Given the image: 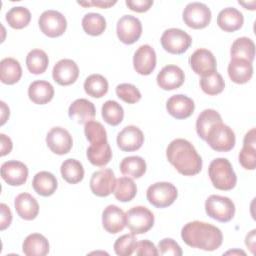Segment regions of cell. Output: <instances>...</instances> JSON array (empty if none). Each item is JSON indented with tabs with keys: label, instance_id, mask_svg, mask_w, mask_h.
I'll use <instances>...</instances> for the list:
<instances>
[{
	"label": "cell",
	"instance_id": "4316f807",
	"mask_svg": "<svg viewBox=\"0 0 256 256\" xmlns=\"http://www.w3.org/2000/svg\"><path fill=\"white\" fill-rule=\"evenodd\" d=\"M22 251L27 256H45L49 252V242L40 233L29 234L23 241Z\"/></svg>",
	"mask_w": 256,
	"mask_h": 256
},
{
	"label": "cell",
	"instance_id": "bcb514c9",
	"mask_svg": "<svg viewBox=\"0 0 256 256\" xmlns=\"http://www.w3.org/2000/svg\"><path fill=\"white\" fill-rule=\"evenodd\" d=\"M158 254L181 256L183 254L179 244L171 238H164L158 243Z\"/></svg>",
	"mask_w": 256,
	"mask_h": 256
},
{
	"label": "cell",
	"instance_id": "9a60e30c",
	"mask_svg": "<svg viewBox=\"0 0 256 256\" xmlns=\"http://www.w3.org/2000/svg\"><path fill=\"white\" fill-rule=\"evenodd\" d=\"M1 177L8 185L21 186L27 181L28 168L20 161H6L1 165Z\"/></svg>",
	"mask_w": 256,
	"mask_h": 256
},
{
	"label": "cell",
	"instance_id": "f5cc1de1",
	"mask_svg": "<svg viewBox=\"0 0 256 256\" xmlns=\"http://www.w3.org/2000/svg\"><path fill=\"white\" fill-rule=\"evenodd\" d=\"M255 232H256V230L253 229L249 234L246 235V238H245V244L251 250V252L253 254H254V249H255Z\"/></svg>",
	"mask_w": 256,
	"mask_h": 256
},
{
	"label": "cell",
	"instance_id": "ac0fdd59",
	"mask_svg": "<svg viewBox=\"0 0 256 256\" xmlns=\"http://www.w3.org/2000/svg\"><path fill=\"white\" fill-rule=\"evenodd\" d=\"M116 141L122 151L132 152L141 148L144 143V135L137 126L129 125L118 133Z\"/></svg>",
	"mask_w": 256,
	"mask_h": 256
},
{
	"label": "cell",
	"instance_id": "f907efd6",
	"mask_svg": "<svg viewBox=\"0 0 256 256\" xmlns=\"http://www.w3.org/2000/svg\"><path fill=\"white\" fill-rule=\"evenodd\" d=\"M117 1H108V0H96V1H86V2H80L78 1L77 3L81 6L84 7H89V6H94V7H99V8H109L116 4Z\"/></svg>",
	"mask_w": 256,
	"mask_h": 256
},
{
	"label": "cell",
	"instance_id": "ee69618b",
	"mask_svg": "<svg viewBox=\"0 0 256 256\" xmlns=\"http://www.w3.org/2000/svg\"><path fill=\"white\" fill-rule=\"evenodd\" d=\"M116 95L118 98L128 104L137 103L141 99V93L139 89L130 83H122L117 85Z\"/></svg>",
	"mask_w": 256,
	"mask_h": 256
},
{
	"label": "cell",
	"instance_id": "44dd1931",
	"mask_svg": "<svg viewBox=\"0 0 256 256\" xmlns=\"http://www.w3.org/2000/svg\"><path fill=\"white\" fill-rule=\"evenodd\" d=\"M103 228L111 234L122 231L126 226V214L116 205H108L102 212Z\"/></svg>",
	"mask_w": 256,
	"mask_h": 256
},
{
	"label": "cell",
	"instance_id": "d4e9b609",
	"mask_svg": "<svg viewBox=\"0 0 256 256\" xmlns=\"http://www.w3.org/2000/svg\"><path fill=\"white\" fill-rule=\"evenodd\" d=\"M228 75L236 84L247 83L253 75L252 63L242 59H231L228 64Z\"/></svg>",
	"mask_w": 256,
	"mask_h": 256
},
{
	"label": "cell",
	"instance_id": "c3c4849f",
	"mask_svg": "<svg viewBox=\"0 0 256 256\" xmlns=\"http://www.w3.org/2000/svg\"><path fill=\"white\" fill-rule=\"evenodd\" d=\"M125 4L132 11L143 13L150 9V7L153 5V1L152 0H126Z\"/></svg>",
	"mask_w": 256,
	"mask_h": 256
},
{
	"label": "cell",
	"instance_id": "cb8c5ba5",
	"mask_svg": "<svg viewBox=\"0 0 256 256\" xmlns=\"http://www.w3.org/2000/svg\"><path fill=\"white\" fill-rule=\"evenodd\" d=\"M244 23L243 14L234 7H227L221 10L217 16L218 26L226 32L239 30Z\"/></svg>",
	"mask_w": 256,
	"mask_h": 256
},
{
	"label": "cell",
	"instance_id": "4dcf8cb0",
	"mask_svg": "<svg viewBox=\"0 0 256 256\" xmlns=\"http://www.w3.org/2000/svg\"><path fill=\"white\" fill-rule=\"evenodd\" d=\"M230 54L231 59H242L252 63L255 56V44L248 37L237 38L231 46Z\"/></svg>",
	"mask_w": 256,
	"mask_h": 256
},
{
	"label": "cell",
	"instance_id": "484cf974",
	"mask_svg": "<svg viewBox=\"0 0 256 256\" xmlns=\"http://www.w3.org/2000/svg\"><path fill=\"white\" fill-rule=\"evenodd\" d=\"M29 99L38 105H44L50 102L54 96V88L44 80L33 81L28 87Z\"/></svg>",
	"mask_w": 256,
	"mask_h": 256
},
{
	"label": "cell",
	"instance_id": "11a10c76",
	"mask_svg": "<svg viewBox=\"0 0 256 256\" xmlns=\"http://www.w3.org/2000/svg\"><path fill=\"white\" fill-rule=\"evenodd\" d=\"M225 254H242V255H245V252L241 251V250H233V251H228Z\"/></svg>",
	"mask_w": 256,
	"mask_h": 256
},
{
	"label": "cell",
	"instance_id": "7dc6e473",
	"mask_svg": "<svg viewBox=\"0 0 256 256\" xmlns=\"http://www.w3.org/2000/svg\"><path fill=\"white\" fill-rule=\"evenodd\" d=\"M135 253L138 256H145V255L157 256L158 250L151 241L145 239V240H141V241L137 242Z\"/></svg>",
	"mask_w": 256,
	"mask_h": 256
},
{
	"label": "cell",
	"instance_id": "836d02e7",
	"mask_svg": "<svg viewBox=\"0 0 256 256\" xmlns=\"http://www.w3.org/2000/svg\"><path fill=\"white\" fill-rule=\"evenodd\" d=\"M60 172L62 178L70 184H77L82 181L84 177V168L82 163L73 158L63 161L60 167Z\"/></svg>",
	"mask_w": 256,
	"mask_h": 256
},
{
	"label": "cell",
	"instance_id": "e0dca14e",
	"mask_svg": "<svg viewBox=\"0 0 256 256\" xmlns=\"http://www.w3.org/2000/svg\"><path fill=\"white\" fill-rule=\"evenodd\" d=\"M79 76V68L71 59H61L53 67L52 77L61 86L73 84Z\"/></svg>",
	"mask_w": 256,
	"mask_h": 256
},
{
	"label": "cell",
	"instance_id": "603a6c76",
	"mask_svg": "<svg viewBox=\"0 0 256 256\" xmlns=\"http://www.w3.org/2000/svg\"><path fill=\"white\" fill-rule=\"evenodd\" d=\"M14 207L18 216L24 220H33L39 213L37 200L29 193H21L16 196Z\"/></svg>",
	"mask_w": 256,
	"mask_h": 256
},
{
	"label": "cell",
	"instance_id": "5bb4252c",
	"mask_svg": "<svg viewBox=\"0 0 256 256\" xmlns=\"http://www.w3.org/2000/svg\"><path fill=\"white\" fill-rule=\"evenodd\" d=\"M48 148L57 155H64L70 152L73 139L70 133L62 127H53L46 135Z\"/></svg>",
	"mask_w": 256,
	"mask_h": 256
},
{
	"label": "cell",
	"instance_id": "f35d334b",
	"mask_svg": "<svg viewBox=\"0 0 256 256\" xmlns=\"http://www.w3.org/2000/svg\"><path fill=\"white\" fill-rule=\"evenodd\" d=\"M5 18L10 27L14 29H22L30 23L31 13L26 7L16 6L12 7L6 13Z\"/></svg>",
	"mask_w": 256,
	"mask_h": 256
},
{
	"label": "cell",
	"instance_id": "f1b7e54d",
	"mask_svg": "<svg viewBox=\"0 0 256 256\" xmlns=\"http://www.w3.org/2000/svg\"><path fill=\"white\" fill-rule=\"evenodd\" d=\"M89 162L98 167L107 165L112 158V151L108 141L90 144L86 152Z\"/></svg>",
	"mask_w": 256,
	"mask_h": 256
},
{
	"label": "cell",
	"instance_id": "d6986e66",
	"mask_svg": "<svg viewBox=\"0 0 256 256\" xmlns=\"http://www.w3.org/2000/svg\"><path fill=\"white\" fill-rule=\"evenodd\" d=\"M157 84L163 90H174L179 88L185 80L183 70L176 65H166L157 75Z\"/></svg>",
	"mask_w": 256,
	"mask_h": 256
},
{
	"label": "cell",
	"instance_id": "d590c367",
	"mask_svg": "<svg viewBox=\"0 0 256 256\" xmlns=\"http://www.w3.org/2000/svg\"><path fill=\"white\" fill-rule=\"evenodd\" d=\"M113 193L118 201L129 202L136 196L137 186L131 178L120 177L116 179V184Z\"/></svg>",
	"mask_w": 256,
	"mask_h": 256
},
{
	"label": "cell",
	"instance_id": "4fadbf2b",
	"mask_svg": "<svg viewBox=\"0 0 256 256\" xmlns=\"http://www.w3.org/2000/svg\"><path fill=\"white\" fill-rule=\"evenodd\" d=\"M189 64L192 70L201 77L210 75L217 69V62L213 53L204 48L197 49L191 54Z\"/></svg>",
	"mask_w": 256,
	"mask_h": 256
},
{
	"label": "cell",
	"instance_id": "7c38bea8",
	"mask_svg": "<svg viewBox=\"0 0 256 256\" xmlns=\"http://www.w3.org/2000/svg\"><path fill=\"white\" fill-rule=\"evenodd\" d=\"M116 184L114 172L109 169H101L94 172L90 179V189L98 197H107L113 193Z\"/></svg>",
	"mask_w": 256,
	"mask_h": 256
},
{
	"label": "cell",
	"instance_id": "6da1fadb",
	"mask_svg": "<svg viewBox=\"0 0 256 256\" xmlns=\"http://www.w3.org/2000/svg\"><path fill=\"white\" fill-rule=\"evenodd\" d=\"M166 157L171 165L184 176H193L202 169V158L195 147L186 139L177 138L170 142Z\"/></svg>",
	"mask_w": 256,
	"mask_h": 256
},
{
	"label": "cell",
	"instance_id": "f6af8a7d",
	"mask_svg": "<svg viewBox=\"0 0 256 256\" xmlns=\"http://www.w3.org/2000/svg\"><path fill=\"white\" fill-rule=\"evenodd\" d=\"M239 162L244 169L254 170L256 167V148L254 145L243 144L239 153Z\"/></svg>",
	"mask_w": 256,
	"mask_h": 256
},
{
	"label": "cell",
	"instance_id": "9c48e42d",
	"mask_svg": "<svg viewBox=\"0 0 256 256\" xmlns=\"http://www.w3.org/2000/svg\"><path fill=\"white\" fill-rule=\"evenodd\" d=\"M184 23L192 29H203L211 21V10L201 2H191L183 11Z\"/></svg>",
	"mask_w": 256,
	"mask_h": 256
},
{
	"label": "cell",
	"instance_id": "7402d4cb",
	"mask_svg": "<svg viewBox=\"0 0 256 256\" xmlns=\"http://www.w3.org/2000/svg\"><path fill=\"white\" fill-rule=\"evenodd\" d=\"M96 110L94 104L84 98L76 99L72 102L68 109V115L70 119L76 121L79 124H86L93 120L95 117Z\"/></svg>",
	"mask_w": 256,
	"mask_h": 256
},
{
	"label": "cell",
	"instance_id": "d6a6232c",
	"mask_svg": "<svg viewBox=\"0 0 256 256\" xmlns=\"http://www.w3.org/2000/svg\"><path fill=\"white\" fill-rule=\"evenodd\" d=\"M120 171L131 178H140L146 172V162L140 156H128L120 162Z\"/></svg>",
	"mask_w": 256,
	"mask_h": 256
},
{
	"label": "cell",
	"instance_id": "b9f144b4",
	"mask_svg": "<svg viewBox=\"0 0 256 256\" xmlns=\"http://www.w3.org/2000/svg\"><path fill=\"white\" fill-rule=\"evenodd\" d=\"M84 133L90 144L107 141V133L104 126L95 120L87 122L84 126Z\"/></svg>",
	"mask_w": 256,
	"mask_h": 256
},
{
	"label": "cell",
	"instance_id": "681fc988",
	"mask_svg": "<svg viewBox=\"0 0 256 256\" xmlns=\"http://www.w3.org/2000/svg\"><path fill=\"white\" fill-rule=\"evenodd\" d=\"M0 209H1L0 229L3 231L7 227H9L12 222V213H11V210L9 209V207L4 203L0 204Z\"/></svg>",
	"mask_w": 256,
	"mask_h": 256
},
{
	"label": "cell",
	"instance_id": "7bdbcfd3",
	"mask_svg": "<svg viewBox=\"0 0 256 256\" xmlns=\"http://www.w3.org/2000/svg\"><path fill=\"white\" fill-rule=\"evenodd\" d=\"M137 239L134 234H124L117 238L114 243V251L119 256H130L135 252Z\"/></svg>",
	"mask_w": 256,
	"mask_h": 256
},
{
	"label": "cell",
	"instance_id": "74e56055",
	"mask_svg": "<svg viewBox=\"0 0 256 256\" xmlns=\"http://www.w3.org/2000/svg\"><path fill=\"white\" fill-rule=\"evenodd\" d=\"M82 28L88 35L99 36L106 29V20L101 14L90 12L83 17Z\"/></svg>",
	"mask_w": 256,
	"mask_h": 256
},
{
	"label": "cell",
	"instance_id": "e575fe53",
	"mask_svg": "<svg viewBox=\"0 0 256 256\" xmlns=\"http://www.w3.org/2000/svg\"><path fill=\"white\" fill-rule=\"evenodd\" d=\"M49 64V59L45 51L41 49L31 50L26 57V66L29 72L38 75L46 71Z\"/></svg>",
	"mask_w": 256,
	"mask_h": 256
},
{
	"label": "cell",
	"instance_id": "db71d44e",
	"mask_svg": "<svg viewBox=\"0 0 256 256\" xmlns=\"http://www.w3.org/2000/svg\"><path fill=\"white\" fill-rule=\"evenodd\" d=\"M0 104H1V125H3L6 122L7 118H9V108L6 106V104L3 101H1Z\"/></svg>",
	"mask_w": 256,
	"mask_h": 256
},
{
	"label": "cell",
	"instance_id": "60d3db41",
	"mask_svg": "<svg viewBox=\"0 0 256 256\" xmlns=\"http://www.w3.org/2000/svg\"><path fill=\"white\" fill-rule=\"evenodd\" d=\"M200 87L204 93L213 96V95L220 94L224 90L225 82L221 74H219L216 71L210 75L201 77Z\"/></svg>",
	"mask_w": 256,
	"mask_h": 256
},
{
	"label": "cell",
	"instance_id": "8992f818",
	"mask_svg": "<svg viewBox=\"0 0 256 256\" xmlns=\"http://www.w3.org/2000/svg\"><path fill=\"white\" fill-rule=\"evenodd\" d=\"M126 226L134 235L148 232L154 225V215L145 206H135L126 213Z\"/></svg>",
	"mask_w": 256,
	"mask_h": 256
},
{
	"label": "cell",
	"instance_id": "30bf717a",
	"mask_svg": "<svg viewBox=\"0 0 256 256\" xmlns=\"http://www.w3.org/2000/svg\"><path fill=\"white\" fill-rule=\"evenodd\" d=\"M38 24L41 32L50 38L63 35L67 28L66 18L62 13L56 10L44 11L39 17Z\"/></svg>",
	"mask_w": 256,
	"mask_h": 256
},
{
	"label": "cell",
	"instance_id": "2e32d148",
	"mask_svg": "<svg viewBox=\"0 0 256 256\" xmlns=\"http://www.w3.org/2000/svg\"><path fill=\"white\" fill-rule=\"evenodd\" d=\"M133 66L140 75H149L156 67L155 50L148 44L141 45L134 53Z\"/></svg>",
	"mask_w": 256,
	"mask_h": 256
},
{
	"label": "cell",
	"instance_id": "5b68a950",
	"mask_svg": "<svg viewBox=\"0 0 256 256\" xmlns=\"http://www.w3.org/2000/svg\"><path fill=\"white\" fill-rule=\"evenodd\" d=\"M206 214L219 222H229L235 214L233 201L225 196L210 195L205 201Z\"/></svg>",
	"mask_w": 256,
	"mask_h": 256
},
{
	"label": "cell",
	"instance_id": "3957f363",
	"mask_svg": "<svg viewBox=\"0 0 256 256\" xmlns=\"http://www.w3.org/2000/svg\"><path fill=\"white\" fill-rule=\"evenodd\" d=\"M208 175L213 186L218 190H231L237 183V176L231 163L226 158L212 160L208 168Z\"/></svg>",
	"mask_w": 256,
	"mask_h": 256
},
{
	"label": "cell",
	"instance_id": "ffe728a7",
	"mask_svg": "<svg viewBox=\"0 0 256 256\" xmlns=\"http://www.w3.org/2000/svg\"><path fill=\"white\" fill-rule=\"evenodd\" d=\"M166 109L172 117L176 119H186L193 114L195 104L188 96L176 94L167 100Z\"/></svg>",
	"mask_w": 256,
	"mask_h": 256
},
{
	"label": "cell",
	"instance_id": "8d00e7d4",
	"mask_svg": "<svg viewBox=\"0 0 256 256\" xmlns=\"http://www.w3.org/2000/svg\"><path fill=\"white\" fill-rule=\"evenodd\" d=\"M84 90L91 97L101 98L108 91V81L100 74H91L85 79Z\"/></svg>",
	"mask_w": 256,
	"mask_h": 256
},
{
	"label": "cell",
	"instance_id": "816d5d0a",
	"mask_svg": "<svg viewBox=\"0 0 256 256\" xmlns=\"http://www.w3.org/2000/svg\"><path fill=\"white\" fill-rule=\"evenodd\" d=\"M0 141H1V156H5L7 154H9L12 150L13 144L11 139L6 136L5 134H0Z\"/></svg>",
	"mask_w": 256,
	"mask_h": 256
},
{
	"label": "cell",
	"instance_id": "7a4b0ae2",
	"mask_svg": "<svg viewBox=\"0 0 256 256\" xmlns=\"http://www.w3.org/2000/svg\"><path fill=\"white\" fill-rule=\"evenodd\" d=\"M181 237L188 246L204 251L218 249L223 241V235L219 228L198 220L185 224L181 230Z\"/></svg>",
	"mask_w": 256,
	"mask_h": 256
},
{
	"label": "cell",
	"instance_id": "52a82bcc",
	"mask_svg": "<svg viewBox=\"0 0 256 256\" xmlns=\"http://www.w3.org/2000/svg\"><path fill=\"white\" fill-rule=\"evenodd\" d=\"M177 196V188L170 182H156L150 185L146 192L148 202L157 208L170 206L174 203Z\"/></svg>",
	"mask_w": 256,
	"mask_h": 256
},
{
	"label": "cell",
	"instance_id": "ba28073f",
	"mask_svg": "<svg viewBox=\"0 0 256 256\" xmlns=\"http://www.w3.org/2000/svg\"><path fill=\"white\" fill-rule=\"evenodd\" d=\"M160 42L165 51L178 55L188 50L192 44V38L181 29L170 28L163 32Z\"/></svg>",
	"mask_w": 256,
	"mask_h": 256
},
{
	"label": "cell",
	"instance_id": "f546056e",
	"mask_svg": "<svg viewBox=\"0 0 256 256\" xmlns=\"http://www.w3.org/2000/svg\"><path fill=\"white\" fill-rule=\"evenodd\" d=\"M22 76L20 63L14 58H4L0 62V80L7 85L17 83Z\"/></svg>",
	"mask_w": 256,
	"mask_h": 256
},
{
	"label": "cell",
	"instance_id": "8fae6325",
	"mask_svg": "<svg viewBox=\"0 0 256 256\" xmlns=\"http://www.w3.org/2000/svg\"><path fill=\"white\" fill-rule=\"evenodd\" d=\"M116 33L122 43L133 44L141 37L142 24L135 16L123 15L117 22Z\"/></svg>",
	"mask_w": 256,
	"mask_h": 256
},
{
	"label": "cell",
	"instance_id": "277c9868",
	"mask_svg": "<svg viewBox=\"0 0 256 256\" xmlns=\"http://www.w3.org/2000/svg\"><path fill=\"white\" fill-rule=\"evenodd\" d=\"M205 141L215 151L228 152L235 146L236 138L235 133L228 125L219 122L209 130Z\"/></svg>",
	"mask_w": 256,
	"mask_h": 256
},
{
	"label": "cell",
	"instance_id": "1f68e13d",
	"mask_svg": "<svg viewBox=\"0 0 256 256\" xmlns=\"http://www.w3.org/2000/svg\"><path fill=\"white\" fill-rule=\"evenodd\" d=\"M222 122L220 114L214 109L203 110L196 120V132L202 140H206L209 130L217 123Z\"/></svg>",
	"mask_w": 256,
	"mask_h": 256
},
{
	"label": "cell",
	"instance_id": "ab89813d",
	"mask_svg": "<svg viewBox=\"0 0 256 256\" xmlns=\"http://www.w3.org/2000/svg\"><path fill=\"white\" fill-rule=\"evenodd\" d=\"M101 114L104 121L111 126L119 125L124 118V110L122 106L114 100H107L102 105Z\"/></svg>",
	"mask_w": 256,
	"mask_h": 256
},
{
	"label": "cell",
	"instance_id": "83f0119b",
	"mask_svg": "<svg viewBox=\"0 0 256 256\" xmlns=\"http://www.w3.org/2000/svg\"><path fill=\"white\" fill-rule=\"evenodd\" d=\"M32 187L34 191L44 197L54 194L58 187L56 177L48 171H40L33 177Z\"/></svg>",
	"mask_w": 256,
	"mask_h": 256
}]
</instances>
